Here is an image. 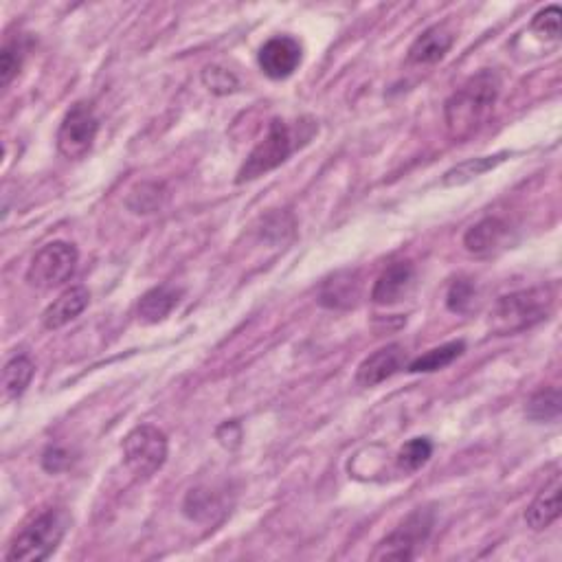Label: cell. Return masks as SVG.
I'll list each match as a JSON object with an SVG mask.
<instances>
[{
	"instance_id": "30bf717a",
	"label": "cell",
	"mask_w": 562,
	"mask_h": 562,
	"mask_svg": "<svg viewBox=\"0 0 562 562\" xmlns=\"http://www.w3.org/2000/svg\"><path fill=\"white\" fill-rule=\"evenodd\" d=\"M404 363H407V352L402 350V345H385L358 365L356 382L361 387H376L380 382L396 376L400 369H404Z\"/></svg>"
},
{
	"instance_id": "484cf974",
	"label": "cell",
	"mask_w": 562,
	"mask_h": 562,
	"mask_svg": "<svg viewBox=\"0 0 562 562\" xmlns=\"http://www.w3.org/2000/svg\"><path fill=\"white\" fill-rule=\"evenodd\" d=\"M532 31L538 33V38L545 40H558L560 38V9L556 5L538 11L532 20Z\"/></svg>"
},
{
	"instance_id": "ba28073f",
	"label": "cell",
	"mask_w": 562,
	"mask_h": 562,
	"mask_svg": "<svg viewBox=\"0 0 562 562\" xmlns=\"http://www.w3.org/2000/svg\"><path fill=\"white\" fill-rule=\"evenodd\" d=\"M433 512L426 508L413 510L396 530L378 543L374 560H411L415 556V547L424 543L431 534Z\"/></svg>"
},
{
	"instance_id": "e0dca14e",
	"label": "cell",
	"mask_w": 562,
	"mask_h": 562,
	"mask_svg": "<svg viewBox=\"0 0 562 562\" xmlns=\"http://www.w3.org/2000/svg\"><path fill=\"white\" fill-rule=\"evenodd\" d=\"M356 273H339L328 279L321 288V303L328 308H352L361 290Z\"/></svg>"
},
{
	"instance_id": "8992f818",
	"label": "cell",
	"mask_w": 562,
	"mask_h": 562,
	"mask_svg": "<svg viewBox=\"0 0 562 562\" xmlns=\"http://www.w3.org/2000/svg\"><path fill=\"white\" fill-rule=\"evenodd\" d=\"M77 249L69 242H51L33 255L27 268L29 286L51 290L69 281L77 268Z\"/></svg>"
},
{
	"instance_id": "3957f363",
	"label": "cell",
	"mask_w": 562,
	"mask_h": 562,
	"mask_svg": "<svg viewBox=\"0 0 562 562\" xmlns=\"http://www.w3.org/2000/svg\"><path fill=\"white\" fill-rule=\"evenodd\" d=\"M554 306L552 288H530L499 297L490 312V328L497 334L523 332L549 317Z\"/></svg>"
},
{
	"instance_id": "52a82bcc",
	"label": "cell",
	"mask_w": 562,
	"mask_h": 562,
	"mask_svg": "<svg viewBox=\"0 0 562 562\" xmlns=\"http://www.w3.org/2000/svg\"><path fill=\"white\" fill-rule=\"evenodd\" d=\"M99 132V119L86 101H77L66 112L58 130V150L71 161H82L93 150Z\"/></svg>"
},
{
	"instance_id": "cb8c5ba5",
	"label": "cell",
	"mask_w": 562,
	"mask_h": 562,
	"mask_svg": "<svg viewBox=\"0 0 562 562\" xmlns=\"http://www.w3.org/2000/svg\"><path fill=\"white\" fill-rule=\"evenodd\" d=\"M161 187L145 183L139 185L137 189H132V194L128 198V209H132L134 213H152L161 207Z\"/></svg>"
},
{
	"instance_id": "2e32d148",
	"label": "cell",
	"mask_w": 562,
	"mask_h": 562,
	"mask_svg": "<svg viewBox=\"0 0 562 562\" xmlns=\"http://www.w3.org/2000/svg\"><path fill=\"white\" fill-rule=\"evenodd\" d=\"M558 516H560V481L556 479L552 486L545 488L532 501V505L525 512V521L534 532H543L558 519Z\"/></svg>"
},
{
	"instance_id": "ac0fdd59",
	"label": "cell",
	"mask_w": 562,
	"mask_h": 562,
	"mask_svg": "<svg viewBox=\"0 0 562 562\" xmlns=\"http://www.w3.org/2000/svg\"><path fill=\"white\" fill-rule=\"evenodd\" d=\"M508 156H510L508 152H501L494 156H479V159H468L464 163H459L453 167V170H448L444 174V185L457 187V185H466L470 181H475V178H479L486 172L494 170L497 165H501L505 159H508Z\"/></svg>"
},
{
	"instance_id": "4fadbf2b",
	"label": "cell",
	"mask_w": 562,
	"mask_h": 562,
	"mask_svg": "<svg viewBox=\"0 0 562 562\" xmlns=\"http://www.w3.org/2000/svg\"><path fill=\"white\" fill-rule=\"evenodd\" d=\"M88 301H91V292H88L84 286H73L69 290H64L62 295L44 310L42 325L47 330L64 328V325H69L71 321L80 317V314L88 308Z\"/></svg>"
},
{
	"instance_id": "5b68a950",
	"label": "cell",
	"mask_w": 562,
	"mask_h": 562,
	"mask_svg": "<svg viewBox=\"0 0 562 562\" xmlns=\"http://www.w3.org/2000/svg\"><path fill=\"white\" fill-rule=\"evenodd\" d=\"M292 150H295V139H292V130L288 128V123L281 119H273L271 126H268L266 137L255 145L249 156H246V161L238 172V183L255 181V178L277 170L292 154Z\"/></svg>"
},
{
	"instance_id": "7a4b0ae2",
	"label": "cell",
	"mask_w": 562,
	"mask_h": 562,
	"mask_svg": "<svg viewBox=\"0 0 562 562\" xmlns=\"http://www.w3.org/2000/svg\"><path fill=\"white\" fill-rule=\"evenodd\" d=\"M69 527H71L69 510L66 508L44 510L16 536V541L11 543L5 558L14 562L49 560L55 554V549H58L60 543L64 541Z\"/></svg>"
},
{
	"instance_id": "9c48e42d",
	"label": "cell",
	"mask_w": 562,
	"mask_h": 562,
	"mask_svg": "<svg viewBox=\"0 0 562 562\" xmlns=\"http://www.w3.org/2000/svg\"><path fill=\"white\" fill-rule=\"evenodd\" d=\"M303 60L301 44L292 36H275L268 40L257 53V62L266 77L271 80H288L299 69Z\"/></svg>"
},
{
	"instance_id": "7402d4cb",
	"label": "cell",
	"mask_w": 562,
	"mask_h": 562,
	"mask_svg": "<svg viewBox=\"0 0 562 562\" xmlns=\"http://www.w3.org/2000/svg\"><path fill=\"white\" fill-rule=\"evenodd\" d=\"M433 455V444L429 437H413L407 444L400 448L398 453V466L404 472L420 470Z\"/></svg>"
},
{
	"instance_id": "5bb4252c",
	"label": "cell",
	"mask_w": 562,
	"mask_h": 562,
	"mask_svg": "<svg viewBox=\"0 0 562 562\" xmlns=\"http://www.w3.org/2000/svg\"><path fill=\"white\" fill-rule=\"evenodd\" d=\"M455 42L453 31L446 25H435L426 29L422 36L411 44L409 49V60L413 64H435L440 62L444 55L451 51Z\"/></svg>"
},
{
	"instance_id": "83f0119b",
	"label": "cell",
	"mask_w": 562,
	"mask_h": 562,
	"mask_svg": "<svg viewBox=\"0 0 562 562\" xmlns=\"http://www.w3.org/2000/svg\"><path fill=\"white\" fill-rule=\"evenodd\" d=\"M42 466L47 472H60V470L71 466V455L62 451L60 446H51V448H47V451H44Z\"/></svg>"
},
{
	"instance_id": "8fae6325",
	"label": "cell",
	"mask_w": 562,
	"mask_h": 562,
	"mask_svg": "<svg viewBox=\"0 0 562 562\" xmlns=\"http://www.w3.org/2000/svg\"><path fill=\"white\" fill-rule=\"evenodd\" d=\"M415 284V268L411 262H396L382 271L372 290V301L378 306H393L409 297Z\"/></svg>"
},
{
	"instance_id": "603a6c76",
	"label": "cell",
	"mask_w": 562,
	"mask_h": 562,
	"mask_svg": "<svg viewBox=\"0 0 562 562\" xmlns=\"http://www.w3.org/2000/svg\"><path fill=\"white\" fill-rule=\"evenodd\" d=\"M202 84H205L207 91L213 95H229L240 88L238 77L231 71L222 69V66H207V69L202 71Z\"/></svg>"
},
{
	"instance_id": "ffe728a7",
	"label": "cell",
	"mask_w": 562,
	"mask_h": 562,
	"mask_svg": "<svg viewBox=\"0 0 562 562\" xmlns=\"http://www.w3.org/2000/svg\"><path fill=\"white\" fill-rule=\"evenodd\" d=\"M36 374V367L29 361L27 356H16L5 365L3 369V389L5 396L16 400L20 398L22 393L27 391V387L31 385V378Z\"/></svg>"
},
{
	"instance_id": "d6986e66",
	"label": "cell",
	"mask_w": 562,
	"mask_h": 562,
	"mask_svg": "<svg viewBox=\"0 0 562 562\" xmlns=\"http://www.w3.org/2000/svg\"><path fill=\"white\" fill-rule=\"evenodd\" d=\"M466 345L462 341H453L435 347V350H429L424 356L415 358V361L409 365V372L413 374H431V372H440V369L453 365L459 356L464 354Z\"/></svg>"
},
{
	"instance_id": "44dd1931",
	"label": "cell",
	"mask_w": 562,
	"mask_h": 562,
	"mask_svg": "<svg viewBox=\"0 0 562 562\" xmlns=\"http://www.w3.org/2000/svg\"><path fill=\"white\" fill-rule=\"evenodd\" d=\"M525 415L532 422H556L560 418V391L556 387L538 391L536 396L527 402Z\"/></svg>"
},
{
	"instance_id": "7c38bea8",
	"label": "cell",
	"mask_w": 562,
	"mask_h": 562,
	"mask_svg": "<svg viewBox=\"0 0 562 562\" xmlns=\"http://www.w3.org/2000/svg\"><path fill=\"white\" fill-rule=\"evenodd\" d=\"M510 238V227L499 218H483L466 231V251L477 257H488L501 251Z\"/></svg>"
},
{
	"instance_id": "d4e9b609",
	"label": "cell",
	"mask_w": 562,
	"mask_h": 562,
	"mask_svg": "<svg viewBox=\"0 0 562 562\" xmlns=\"http://www.w3.org/2000/svg\"><path fill=\"white\" fill-rule=\"evenodd\" d=\"M22 58H25V49L20 42H7L0 53V84L9 86V82L18 75Z\"/></svg>"
},
{
	"instance_id": "6da1fadb",
	"label": "cell",
	"mask_w": 562,
	"mask_h": 562,
	"mask_svg": "<svg viewBox=\"0 0 562 562\" xmlns=\"http://www.w3.org/2000/svg\"><path fill=\"white\" fill-rule=\"evenodd\" d=\"M501 93V80L494 71H481L446 101V128L453 139L464 141L486 126Z\"/></svg>"
},
{
	"instance_id": "4316f807",
	"label": "cell",
	"mask_w": 562,
	"mask_h": 562,
	"mask_svg": "<svg viewBox=\"0 0 562 562\" xmlns=\"http://www.w3.org/2000/svg\"><path fill=\"white\" fill-rule=\"evenodd\" d=\"M472 301H475V284L468 279H457L451 290H448V297H446L448 308L453 312L464 314L470 310Z\"/></svg>"
},
{
	"instance_id": "277c9868",
	"label": "cell",
	"mask_w": 562,
	"mask_h": 562,
	"mask_svg": "<svg viewBox=\"0 0 562 562\" xmlns=\"http://www.w3.org/2000/svg\"><path fill=\"white\" fill-rule=\"evenodd\" d=\"M123 459L134 477L156 475L167 459V435L152 424H141L123 440Z\"/></svg>"
},
{
	"instance_id": "9a60e30c",
	"label": "cell",
	"mask_w": 562,
	"mask_h": 562,
	"mask_svg": "<svg viewBox=\"0 0 562 562\" xmlns=\"http://www.w3.org/2000/svg\"><path fill=\"white\" fill-rule=\"evenodd\" d=\"M181 297H183L181 288H174V286H167V284L148 290L139 301V308H137L139 319L143 323L165 321L174 312V308L178 306Z\"/></svg>"
}]
</instances>
